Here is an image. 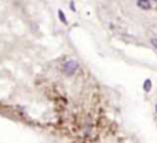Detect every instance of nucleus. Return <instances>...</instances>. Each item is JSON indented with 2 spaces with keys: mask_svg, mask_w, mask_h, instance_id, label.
<instances>
[{
  "mask_svg": "<svg viewBox=\"0 0 157 143\" xmlns=\"http://www.w3.org/2000/svg\"><path fill=\"white\" fill-rule=\"evenodd\" d=\"M58 15H59L61 21H62L63 24H66V18H65V15H63V11H62V10H59V11H58Z\"/></svg>",
  "mask_w": 157,
  "mask_h": 143,
  "instance_id": "7ed1b4c3",
  "label": "nucleus"
},
{
  "mask_svg": "<svg viewBox=\"0 0 157 143\" xmlns=\"http://www.w3.org/2000/svg\"><path fill=\"white\" fill-rule=\"evenodd\" d=\"M144 88H145V91H149V89H150V80L145 81V87H144Z\"/></svg>",
  "mask_w": 157,
  "mask_h": 143,
  "instance_id": "20e7f679",
  "label": "nucleus"
},
{
  "mask_svg": "<svg viewBox=\"0 0 157 143\" xmlns=\"http://www.w3.org/2000/svg\"><path fill=\"white\" fill-rule=\"evenodd\" d=\"M152 43H153V46H155L156 48H157V39H153V40H152Z\"/></svg>",
  "mask_w": 157,
  "mask_h": 143,
  "instance_id": "39448f33",
  "label": "nucleus"
},
{
  "mask_svg": "<svg viewBox=\"0 0 157 143\" xmlns=\"http://www.w3.org/2000/svg\"><path fill=\"white\" fill-rule=\"evenodd\" d=\"M156 111H157V105H156Z\"/></svg>",
  "mask_w": 157,
  "mask_h": 143,
  "instance_id": "423d86ee",
  "label": "nucleus"
},
{
  "mask_svg": "<svg viewBox=\"0 0 157 143\" xmlns=\"http://www.w3.org/2000/svg\"><path fill=\"white\" fill-rule=\"evenodd\" d=\"M77 69H78V63L76 62V61H73V59L66 61L65 65H63V72H65L68 76H73L75 73H76Z\"/></svg>",
  "mask_w": 157,
  "mask_h": 143,
  "instance_id": "f257e3e1",
  "label": "nucleus"
},
{
  "mask_svg": "<svg viewBox=\"0 0 157 143\" xmlns=\"http://www.w3.org/2000/svg\"><path fill=\"white\" fill-rule=\"evenodd\" d=\"M138 6L141 8H144V10H149L150 8V4L146 2V0H138Z\"/></svg>",
  "mask_w": 157,
  "mask_h": 143,
  "instance_id": "f03ea898",
  "label": "nucleus"
}]
</instances>
